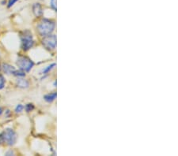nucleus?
<instances>
[{
  "mask_svg": "<svg viewBox=\"0 0 178 156\" xmlns=\"http://www.w3.org/2000/svg\"><path fill=\"white\" fill-rule=\"evenodd\" d=\"M55 27V22L49 19H43L37 25V30L40 35L45 36L52 33Z\"/></svg>",
  "mask_w": 178,
  "mask_h": 156,
  "instance_id": "1",
  "label": "nucleus"
},
{
  "mask_svg": "<svg viewBox=\"0 0 178 156\" xmlns=\"http://www.w3.org/2000/svg\"><path fill=\"white\" fill-rule=\"evenodd\" d=\"M17 141V134L12 128H6L0 134V144L12 146Z\"/></svg>",
  "mask_w": 178,
  "mask_h": 156,
  "instance_id": "2",
  "label": "nucleus"
},
{
  "mask_svg": "<svg viewBox=\"0 0 178 156\" xmlns=\"http://www.w3.org/2000/svg\"><path fill=\"white\" fill-rule=\"evenodd\" d=\"M17 65L19 69L24 72H30L33 67L34 63L30 58L26 56H20L17 60Z\"/></svg>",
  "mask_w": 178,
  "mask_h": 156,
  "instance_id": "3",
  "label": "nucleus"
},
{
  "mask_svg": "<svg viewBox=\"0 0 178 156\" xmlns=\"http://www.w3.org/2000/svg\"><path fill=\"white\" fill-rule=\"evenodd\" d=\"M21 40H22V48L24 51L30 50V48H33V46L34 44L33 35L29 31L24 32L23 35L21 36Z\"/></svg>",
  "mask_w": 178,
  "mask_h": 156,
  "instance_id": "4",
  "label": "nucleus"
},
{
  "mask_svg": "<svg viewBox=\"0 0 178 156\" xmlns=\"http://www.w3.org/2000/svg\"><path fill=\"white\" fill-rule=\"evenodd\" d=\"M56 36L55 35H47V36H44V39L42 40V44L46 49L51 51L54 50L56 47Z\"/></svg>",
  "mask_w": 178,
  "mask_h": 156,
  "instance_id": "5",
  "label": "nucleus"
},
{
  "mask_svg": "<svg viewBox=\"0 0 178 156\" xmlns=\"http://www.w3.org/2000/svg\"><path fill=\"white\" fill-rule=\"evenodd\" d=\"M33 11L34 15L37 18L42 16V14H43V10H42V7L40 3H34L33 6Z\"/></svg>",
  "mask_w": 178,
  "mask_h": 156,
  "instance_id": "6",
  "label": "nucleus"
},
{
  "mask_svg": "<svg viewBox=\"0 0 178 156\" xmlns=\"http://www.w3.org/2000/svg\"><path fill=\"white\" fill-rule=\"evenodd\" d=\"M1 69H2V72L6 73V74H13L14 71L15 70V68L14 66L6 63H3L1 65Z\"/></svg>",
  "mask_w": 178,
  "mask_h": 156,
  "instance_id": "7",
  "label": "nucleus"
},
{
  "mask_svg": "<svg viewBox=\"0 0 178 156\" xmlns=\"http://www.w3.org/2000/svg\"><path fill=\"white\" fill-rule=\"evenodd\" d=\"M56 96H57V93L55 91H53V92L49 93V94H47L44 96V100L47 102V103H51L53 102L55 99H56Z\"/></svg>",
  "mask_w": 178,
  "mask_h": 156,
  "instance_id": "8",
  "label": "nucleus"
},
{
  "mask_svg": "<svg viewBox=\"0 0 178 156\" xmlns=\"http://www.w3.org/2000/svg\"><path fill=\"white\" fill-rule=\"evenodd\" d=\"M17 85L18 87L21 88H26L29 87V81L26 79H23V78H18V81H17Z\"/></svg>",
  "mask_w": 178,
  "mask_h": 156,
  "instance_id": "9",
  "label": "nucleus"
},
{
  "mask_svg": "<svg viewBox=\"0 0 178 156\" xmlns=\"http://www.w3.org/2000/svg\"><path fill=\"white\" fill-rule=\"evenodd\" d=\"M55 65H56V64H55V63H52V64H51V65H47V66L45 68V69H43V74H47V73H49V72L51 71V69H52L54 67H55Z\"/></svg>",
  "mask_w": 178,
  "mask_h": 156,
  "instance_id": "10",
  "label": "nucleus"
},
{
  "mask_svg": "<svg viewBox=\"0 0 178 156\" xmlns=\"http://www.w3.org/2000/svg\"><path fill=\"white\" fill-rule=\"evenodd\" d=\"M26 72L22 71V70H14V73H13V74H14V76H16V77H23L26 76Z\"/></svg>",
  "mask_w": 178,
  "mask_h": 156,
  "instance_id": "11",
  "label": "nucleus"
},
{
  "mask_svg": "<svg viewBox=\"0 0 178 156\" xmlns=\"http://www.w3.org/2000/svg\"><path fill=\"white\" fill-rule=\"evenodd\" d=\"M5 86V78L2 74H0V90L2 89Z\"/></svg>",
  "mask_w": 178,
  "mask_h": 156,
  "instance_id": "12",
  "label": "nucleus"
},
{
  "mask_svg": "<svg viewBox=\"0 0 178 156\" xmlns=\"http://www.w3.org/2000/svg\"><path fill=\"white\" fill-rule=\"evenodd\" d=\"M25 109H26V112H30V111H32L34 109L33 104H32V103H29V104L26 105V107H25Z\"/></svg>",
  "mask_w": 178,
  "mask_h": 156,
  "instance_id": "13",
  "label": "nucleus"
},
{
  "mask_svg": "<svg viewBox=\"0 0 178 156\" xmlns=\"http://www.w3.org/2000/svg\"><path fill=\"white\" fill-rule=\"evenodd\" d=\"M56 2H57V0H51L50 2V5H51V7L55 11H56L57 10V6H56Z\"/></svg>",
  "mask_w": 178,
  "mask_h": 156,
  "instance_id": "14",
  "label": "nucleus"
},
{
  "mask_svg": "<svg viewBox=\"0 0 178 156\" xmlns=\"http://www.w3.org/2000/svg\"><path fill=\"white\" fill-rule=\"evenodd\" d=\"M23 109H24L23 105H22V104H18V106H17V107H16V108H15V111H16V113H21L22 111H23Z\"/></svg>",
  "mask_w": 178,
  "mask_h": 156,
  "instance_id": "15",
  "label": "nucleus"
},
{
  "mask_svg": "<svg viewBox=\"0 0 178 156\" xmlns=\"http://www.w3.org/2000/svg\"><path fill=\"white\" fill-rule=\"evenodd\" d=\"M18 0H10V1H9V2H8V8H10L11 6H14V3L18 2Z\"/></svg>",
  "mask_w": 178,
  "mask_h": 156,
  "instance_id": "16",
  "label": "nucleus"
},
{
  "mask_svg": "<svg viewBox=\"0 0 178 156\" xmlns=\"http://www.w3.org/2000/svg\"><path fill=\"white\" fill-rule=\"evenodd\" d=\"M6 155H10V154H11V155H12V154H14V152L12 151H10L7 152V153H6Z\"/></svg>",
  "mask_w": 178,
  "mask_h": 156,
  "instance_id": "17",
  "label": "nucleus"
},
{
  "mask_svg": "<svg viewBox=\"0 0 178 156\" xmlns=\"http://www.w3.org/2000/svg\"><path fill=\"white\" fill-rule=\"evenodd\" d=\"M56 81H55V82H54V87H56Z\"/></svg>",
  "mask_w": 178,
  "mask_h": 156,
  "instance_id": "18",
  "label": "nucleus"
},
{
  "mask_svg": "<svg viewBox=\"0 0 178 156\" xmlns=\"http://www.w3.org/2000/svg\"><path fill=\"white\" fill-rule=\"evenodd\" d=\"M2 109L0 108V115H2Z\"/></svg>",
  "mask_w": 178,
  "mask_h": 156,
  "instance_id": "19",
  "label": "nucleus"
}]
</instances>
